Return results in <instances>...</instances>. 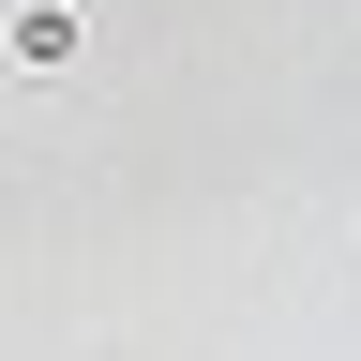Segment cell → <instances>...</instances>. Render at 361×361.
<instances>
[{
	"instance_id": "cell-1",
	"label": "cell",
	"mask_w": 361,
	"mask_h": 361,
	"mask_svg": "<svg viewBox=\"0 0 361 361\" xmlns=\"http://www.w3.org/2000/svg\"><path fill=\"white\" fill-rule=\"evenodd\" d=\"M0 45H16V61H75V45H90V30L61 16V0H30V16H16V30H0Z\"/></svg>"
}]
</instances>
